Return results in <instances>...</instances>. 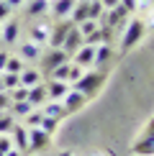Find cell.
<instances>
[{"instance_id": "1", "label": "cell", "mask_w": 154, "mask_h": 156, "mask_svg": "<svg viewBox=\"0 0 154 156\" xmlns=\"http://www.w3.org/2000/svg\"><path fill=\"white\" fill-rule=\"evenodd\" d=\"M103 84H105V72H98V69H85L82 77H80L75 84H69V87L77 90V92H82L87 100H93V97L100 92Z\"/></svg>"}, {"instance_id": "2", "label": "cell", "mask_w": 154, "mask_h": 156, "mask_svg": "<svg viewBox=\"0 0 154 156\" xmlns=\"http://www.w3.org/2000/svg\"><path fill=\"white\" fill-rule=\"evenodd\" d=\"M144 31H146V23L141 21V18H131V21L126 23V28H123V38H121V51H131L136 44L144 38Z\"/></svg>"}, {"instance_id": "3", "label": "cell", "mask_w": 154, "mask_h": 156, "mask_svg": "<svg viewBox=\"0 0 154 156\" xmlns=\"http://www.w3.org/2000/svg\"><path fill=\"white\" fill-rule=\"evenodd\" d=\"M36 62L41 64V69H38V72L49 77V74H51V69H57L59 64L69 62V56H67V51H64V49H54V46H49L46 51H41V56H38Z\"/></svg>"}, {"instance_id": "4", "label": "cell", "mask_w": 154, "mask_h": 156, "mask_svg": "<svg viewBox=\"0 0 154 156\" xmlns=\"http://www.w3.org/2000/svg\"><path fill=\"white\" fill-rule=\"evenodd\" d=\"M18 36H21V23L16 18H8V21L0 23V44L3 46H16Z\"/></svg>"}, {"instance_id": "5", "label": "cell", "mask_w": 154, "mask_h": 156, "mask_svg": "<svg viewBox=\"0 0 154 156\" xmlns=\"http://www.w3.org/2000/svg\"><path fill=\"white\" fill-rule=\"evenodd\" d=\"M128 21H131V13H126L121 5H116V8L108 10L105 18H100V26H105V28H126Z\"/></svg>"}, {"instance_id": "6", "label": "cell", "mask_w": 154, "mask_h": 156, "mask_svg": "<svg viewBox=\"0 0 154 156\" xmlns=\"http://www.w3.org/2000/svg\"><path fill=\"white\" fill-rule=\"evenodd\" d=\"M46 148H51V136L44 133L41 128H28V151L41 154Z\"/></svg>"}, {"instance_id": "7", "label": "cell", "mask_w": 154, "mask_h": 156, "mask_svg": "<svg viewBox=\"0 0 154 156\" xmlns=\"http://www.w3.org/2000/svg\"><path fill=\"white\" fill-rule=\"evenodd\" d=\"M72 21L69 18H62V21H57L54 26H51V34H49V44L46 46H54V49H59L62 46V41H64V36L69 34V28H72Z\"/></svg>"}, {"instance_id": "8", "label": "cell", "mask_w": 154, "mask_h": 156, "mask_svg": "<svg viewBox=\"0 0 154 156\" xmlns=\"http://www.w3.org/2000/svg\"><path fill=\"white\" fill-rule=\"evenodd\" d=\"M85 102H87V97L82 95V92H77V90H72V87H69L67 95L62 97V105H64V110H67V115L80 113V110L85 108Z\"/></svg>"}, {"instance_id": "9", "label": "cell", "mask_w": 154, "mask_h": 156, "mask_svg": "<svg viewBox=\"0 0 154 156\" xmlns=\"http://www.w3.org/2000/svg\"><path fill=\"white\" fill-rule=\"evenodd\" d=\"M113 59V46L111 44H98L95 46V59H93V69H98V72H105L108 64Z\"/></svg>"}, {"instance_id": "10", "label": "cell", "mask_w": 154, "mask_h": 156, "mask_svg": "<svg viewBox=\"0 0 154 156\" xmlns=\"http://www.w3.org/2000/svg\"><path fill=\"white\" fill-rule=\"evenodd\" d=\"M8 136L13 141V148H18L21 154H28V128H26V126H18V123H16V126L10 128Z\"/></svg>"}, {"instance_id": "11", "label": "cell", "mask_w": 154, "mask_h": 156, "mask_svg": "<svg viewBox=\"0 0 154 156\" xmlns=\"http://www.w3.org/2000/svg\"><path fill=\"white\" fill-rule=\"evenodd\" d=\"M49 34H51V26L44 23V21H38V23H34L28 28V41L38 44V46H46L49 44Z\"/></svg>"}, {"instance_id": "12", "label": "cell", "mask_w": 154, "mask_h": 156, "mask_svg": "<svg viewBox=\"0 0 154 156\" xmlns=\"http://www.w3.org/2000/svg\"><path fill=\"white\" fill-rule=\"evenodd\" d=\"M77 0H49V13L54 21H62V18H69Z\"/></svg>"}, {"instance_id": "13", "label": "cell", "mask_w": 154, "mask_h": 156, "mask_svg": "<svg viewBox=\"0 0 154 156\" xmlns=\"http://www.w3.org/2000/svg\"><path fill=\"white\" fill-rule=\"evenodd\" d=\"M80 46H82V34L77 31V26H72V28H69V34L64 36V41H62V46H59V49L67 51V56H72Z\"/></svg>"}, {"instance_id": "14", "label": "cell", "mask_w": 154, "mask_h": 156, "mask_svg": "<svg viewBox=\"0 0 154 156\" xmlns=\"http://www.w3.org/2000/svg\"><path fill=\"white\" fill-rule=\"evenodd\" d=\"M44 87H46V95H49V100H62L64 95H67V90H69V82H62V80H49L44 82Z\"/></svg>"}, {"instance_id": "15", "label": "cell", "mask_w": 154, "mask_h": 156, "mask_svg": "<svg viewBox=\"0 0 154 156\" xmlns=\"http://www.w3.org/2000/svg\"><path fill=\"white\" fill-rule=\"evenodd\" d=\"M41 113L46 115V118H57V120L67 118V110H64L62 100H46V102L41 105Z\"/></svg>"}, {"instance_id": "16", "label": "cell", "mask_w": 154, "mask_h": 156, "mask_svg": "<svg viewBox=\"0 0 154 156\" xmlns=\"http://www.w3.org/2000/svg\"><path fill=\"white\" fill-rule=\"evenodd\" d=\"M41 51H44V46H38L34 41H23L21 49H18V56H21L23 62H36L38 56H41Z\"/></svg>"}, {"instance_id": "17", "label": "cell", "mask_w": 154, "mask_h": 156, "mask_svg": "<svg viewBox=\"0 0 154 156\" xmlns=\"http://www.w3.org/2000/svg\"><path fill=\"white\" fill-rule=\"evenodd\" d=\"M49 13V0H28L26 3V18H41Z\"/></svg>"}, {"instance_id": "18", "label": "cell", "mask_w": 154, "mask_h": 156, "mask_svg": "<svg viewBox=\"0 0 154 156\" xmlns=\"http://www.w3.org/2000/svg\"><path fill=\"white\" fill-rule=\"evenodd\" d=\"M46 100H49V95H46L44 82H38V84H34V87H28V102H31L34 108H41Z\"/></svg>"}, {"instance_id": "19", "label": "cell", "mask_w": 154, "mask_h": 156, "mask_svg": "<svg viewBox=\"0 0 154 156\" xmlns=\"http://www.w3.org/2000/svg\"><path fill=\"white\" fill-rule=\"evenodd\" d=\"M18 77H21V84H23V87H34V84L44 82V74L38 72L36 67H28V64H26V69H23Z\"/></svg>"}, {"instance_id": "20", "label": "cell", "mask_w": 154, "mask_h": 156, "mask_svg": "<svg viewBox=\"0 0 154 156\" xmlns=\"http://www.w3.org/2000/svg\"><path fill=\"white\" fill-rule=\"evenodd\" d=\"M134 154L136 156H154V136H139L134 144Z\"/></svg>"}, {"instance_id": "21", "label": "cell", "mask_w": 154, "mask_h": 156, "mask_svg": "<svg viewBox=\"0 0 154 156\" xmlns=\"http://www.w3.org/2000/svg\"><path fill=\"white\" fill-rule=\"evenodd\" d=\"M10 115L13 118H26V115L31 113V110H34V105H31L28 100H16V102H10Z\"/></svg>"}, {"instance_id": "22", "label": "cell", "mask_w": 154, "mask_h": 156, "mask_svg": "<svg viewBox=\"0 0 154 156\" xmlns=\"http://www.w3.org/2000/svg\"><path fill=\"white\" fill-rule=\"evenodd\" d=\"M23 69H26V62H23L18 54H10V56H8V62H5V69H3V72H10V74H21Z\"/></svg>"}, {"instance_id": "23", "label": "cell", "mask_w": 154, "mask_h": 156, "mask_svg": "<svg viewBox=\"0 0 154 156\" xmlns=\"http://www.w3.org/2000/svg\"><path fill=\"white\" fill-rule=\"evenodd\" d=\"M13 126H16V118L10 115V110H3L0 113V136H8Z\"/></svg>"}, {"instance_id": "24", "label": "cell", "mask_w": 154, "mask_h": 156, "mask_svg": "<svg viewBox=\"0 0 154 156\" xmlns=\"http://www.w3.org/2000/svg\"><path fill=\"white\" fill-rule=\"evenodd\" d=\"M23 120H26V128H38V126H41V120H44L41 108H34V110H31V113L26 115Z\"/></svg>"}, {"instance_id": "25", "label": "cell", "mask_w": 154, "mask_h": 156, "mask_svg": "<svg viewBox=\"0 0 154 156\" xmlns=\"http://www.w3.org/2000/svg\"><path fill=\"white\" fill-rule=\"evenodd\" d=\"M69 67H72V62H64V64H59L57 69H51V80H62V82H67L69 80Z\"/></svg>"}, {"instance_id": "26", "label": "cell", "mask_w": 154, "mask_h": 156, "mask_svg": "<svg viewBox=\"0 0 154 156\" xmlns=\"http://www.w3.org/2000/svg\"><path fill=\"white\" fill-rule=\"evenodd\" d=\"M0 82H3V90H13V87L21 84V77L10 74V72H0Z\"/></svg>"}, {"instance_id": "27", "label": "cell", "mask_w": 154, "mask_h": 156, "mask_svg": "<svg viewBox=\"0 0 154 156\" xmlns=\"http://www.w3.org/2000/svg\"><path fill=\"white\" fill-rule=\"evenodd\" d=\"M5 92L10 95V102H16V100H28V87H23V84H18V87H13V90H5Z\"/></svg>"}, {"instance_id": "28", "label": "cell", "mask_w": 154, "mask_h": 156, "mask_svg": "<svg viewBox=\"0 0 154 156\" xmlns=\"http://www.w3.org/2000/svg\"><path fill=\"white\" fill-rule=\"evenodd\" d=\"M57 126H59V120H57V118H46V115H44V120H41V126H38V128H41L44 133L54 136V131H57Z\"/></svg>"}, {"instance_id": "29", "label": "cell", "mask_w": 154, "mask_h": 156, "mask_svg": "<svg viewBox=\"0 0 154 156\" xmlns=\"http://www.w3.org/2000/svg\"><path fill=\"white\" fill-rule=\"evenodd\" d=\"M98 26H100V21H82V23H77V31H80L82 36H87V34H93Z\"/></svg>"}, {"instance_id": "30", "label": "cell", "mask_w": 154, "mask_h": 156, "mask_svg": "<svg viewBox=\"0 0 154 156\" xmlns=\"http://www.w3.org/2000/svg\"><path fill=\"white\" fill-rule=\"evenodd\" d=\"M82 72H85V69H82V67H77V64H72V67H69V84H75L77 80H80V77H82Z\"/></svg>"}, {"instance_id": "31", "label": "cell", "mask_w": 154, "mask_h": 156, "mask_svg": "<svg viewBox=\"0 0 154 156\" xmlns=\"http://www.w3.org/2000/svg\"><path fill=\"white\" fill-rule=\"evenodd\" d=\"M13 148V141H10V136H0V156H5Z\"/></svg>"}, {"instance_id": "32", "label": "cell", "mask_w": 154, "mask_h": 156, "mask_svg": "<svg viewBox=\"0 0 154 156\" xmlns=\"http://www.w3.org/2000/svg\"><path fill=\"white\" fill-rule=\"evenodd\" d=\"M10 13H13V8H10L8 3H5V0H0V23H3V21H8V18H10Z\"/></svg>"}, {"instance_id": "33", "label": "cell", "mask_w": 154, "mask_h": 156, "mask_svg": "<svg viewBox=\"0 0 154 156\" xmlns=\"http://www.w3.org/2000/svg\"><path fill=\"white\" fill-rule=\"evenodd\" d=\"M8 108H10V95L5 92V90H0V113L8 110Z\"/></svg>"}, {"instance_id": "34", "label": "cell", "mask_w": 154, "mask_h": 156, "mask_svg": "<svg viewBox=\"0 0 154 156\" xmlns=\"http://www.w3.org/2000/svg\"><path fill=\"white\" fill-rule=\"evenodd\" d=\"M118 5H121L126 13H136V10H139V8H136V0H121Z\"/></svg>"}, {"instance_id": "35", "label": "cell", "mask_w": 154, "mask_h": 156, "mask_svg": "<svg viewBox=\"0 0 154 156\" xmlns=\"http://www.w3.org/2000/svg\"><path fill=\"white\" fill-rule=\"evenodd\" d=\"M136 8H141V10H152V8H154V0H136Z\"/></svg>"}, {"instance_id": "36", "label": "cell", "mask_w": 154, "mask_h": 156, "mask_svg": "<svg viewBox=\"0 0 154 156\" xmlns=\"http://www.w3.org/2000/svg\"><path fill=\"white\" fill-rule=\"evenodd\" d=\"M8 56H10V51H8V49H0V72L5 69V62H8Z\"/></svg>"}, {"instance_id": "37", "label": "cell", "mask_w": 154, "mask_h": 156, "mask_svg": "<svg viewBox=\"0 0 154 156\" xmlns=\"http://www.w3.org/2000/svg\"><path fill=\"white\" fill-rule=\"evenodd\" d=\"M141 136H154V118H152L149 123H146V128L141 131Z\"/></svg>"}, {"instance_id": "38", "label": "cell", "mask_w": 154, "mask_h": 156, "mask_svg": "<svg viewBox=\"0 0 154 156\" xmlns=\"http://www.w3.org/2000/svg\"><path fill=\"white\" fill-rule=\"evenodd\" d=\"M100 3H103V8H105V10H111V8H116V5L121 3V0H100Z\"/></svg>"}, {"instance_id": "39", "label": "cell", "mask_w": 154, "mask_h": 156, "mask_svg": "<svg viewBox=\"0 0 154 156\" xmlns=\"http://www.w3.org/2000/svg\"><path fill=\"white\" fill-rule=\"evenodd\" d=\"M5 3H8V5H10V8H18V5H23V3H26V0H5Z\"/></svg>"}, {"instance_id": "40", "label": "cell", "mask_w": 154, "mask_h": 156, "mask_svg": "<svg viewBox=\"0 0 154 156\" xmlns=\"http://www.w3.org/2000/svg\"><path fill=\"white\" fill-rule=\"evenodd\" d=\"M5 156H26V154H21V151H18V148H10V151L5 154Z\"/></svg>"}, {"instance_id": "41", "label": "cell", "mask_w": 154, "mask_h": 156, "mask_svg": "<svg viewBox=\"0 0 154 156\" xmlns=\"http://www.w3.org/2000/svg\"><path fill=\"white\" fill-rule=\"evenodd\" d=\"M146 26H152V28H154V8L149 10V21H146Z\"/></svg>"}, {"instance_id": "42", "label": "cell", "mask_w": 154, "mask_h": 156, "mask_svg": "<svg viewBox=\"0 0 154 156\" xmlns=\"http://www.w3.org/2000/svg\"><path fill=\"white\" fill-rule=\"evenodd\" d=\"M57 156H72V151H59Z\"/></svg>"}, {"instance_id": "43", "label": "cell", "mask_w": 154, "mask_h": 156, "mask_svg": "<svg viewBox=\"0 0 154 156\" xmlns=\"http://www.w3.org/2000/svg\"><path fill=\"white\" fill-rule=\"evenodd\" d=\"M0 90H3V82H0Z\"/></svg>"}]
</instances>
